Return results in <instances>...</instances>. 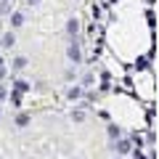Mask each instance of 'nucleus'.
Wrapping results in <instances>:
<instances>
[{"mask_svg": "<svg viewBox=\"0 0 159 159\" xmlns=\"http://www.w3.org/2000/svg\"><path fill=\"white\" fill-rule=\"evenodd\" d=\"M69 58H72V61H80V48H77V43L69 45Z\"/></svg>", "mask_w": 159, "mask_h": 159, "instance_id": "obj_1", "label": "nucleus"}, {"mask_svg": "<svg viewBox=\"0 0 159 159\" xmlns=\"http://www.w3.org/2000/svg\"><path fill=\"white\" fill-rule=\"evenodd\" d=\"M11 24H13V27H21V24H24V16H21V13H13V16H11Z\"/></svg>", "mask_w": 159, "mask_h": 159, "instance_id": "obj_2", "label": "nucleus"}, {"mask_svg": "<svg viewBox=\"0 0 159 159\" xmlns=\"http://www.w3.org/2000/svg\"><path fill=\"white\" fill-rule=\"evenodd\" d=\"M117 151H119V154H127V151H130V143H127V141H119V148H117Z\"/></svg>", "mask_w": 159, "mask_h": 159, "instance_id": "obj_3", "label": "nucleus"}, {"mask_svg": "<svg viewBox=\"0 0 159 159\" xmlns=\"http://www.w3.org/2000/svg\"><path fill=\"white\" fill-rule=\"evenodd\" d=\"M16 90H19V93L29 90V82H24V80H19V82H16Z\"/></svg>", "mask_w": 159, "mask_h": 159, "instance_id": "obj_4", "label": "nucleus"}, {"mask_svg": "<svg viewBox=\"0 0 159 159\" xmlns=\"http://www.w3.org/2000/svg\"><path fill=\"white\" fill-rule=\"evenodd\" d=\"M13 66H16V69H24V66H27V58H16V61H13Z\"/></svg>", "mask_w": 159, "mask_h": 159, "instance_id": "obj_5", "label": "nucleus"}, {"mask_svg": "<svg viewBox=\"0 0 159 159\" xmlns=\"http://www.w3.org/2000/svg\"><path fill=\"white\" fill-rule=\"evenodd\" d=\"M13 43H16V40H13V34H6V37H3V45H13Z\"/></svg>", "mask_w": 159, "mask_h": 159, "instance_id": "obj_6", "label": "nucleus"}, {"mask_svg": "<svg viewBox=\"0 0 159 159\" xmlns=\"http://www.w3.org/2000/svg\"><path fill=\"white\" fill-rule=\"evenodd\" d=\"M80 93H82V90H80V88H69V98H77Z\"/></svg>", "mask_w": 159, "mask_h": 159, "instance_id": "obj_7", "label": "nucleus"}, {"mask_svg": "<svg viewBox=\"0 0 159 159\" xmlns=\"http://www.w3.org/2000/svg\"><path fill=\"white\" fill-rule=\"evenodd\" d=\"M66 29H69V34H74V32H77V21H74V19H72V21H69V27H66Z\"/></svg>", "mask_w": 159, "mask_h": 159, "instance_id": "obj_8", "label": "nucleus"}, {"mask_svg": "<svg viewBox=\"0 0 159 159\" xmlns=\"http://www.w3.org/2000/svg\"><path fill=\"white\" fill-rule=\"evenodd\" d=\"M109 135H111V138H117V135H119V127H114V125H111V127H109Z\"/></svg>", "mask_w": 159, "mask_h": 159, "instance_id": "obj_9", "label": "nucleus"}, {"mask_svg": "<svg viewBox=\"0 0 159 159\" xmlns=\"http://www.w3.org/2000/svg\"><path fill=\"white\" fill-rule=\"evenodd\" d=\"M135 159H146V157H143V154H141V151H138V154H135Z\"/></svg>", "mask_w": 159, "mask_h": 159, "instance_id": "obj_10", "label": "nucleus"}, {"mask_svg": "<svg viewBox=\"0 0 159 159\" xmlns=\"http://www.w3.org/2000/svg\"><path fill=\"white\" fill-rule=\"evenodd\" d=\"M0 98H6V90H3V88H0Z\"/></svg>", "mask_w": 159, "mask_h": 159, "instance_id": "obj_11", "label": "nucleus"}, {"mask_svg": "<svg viewBox=\"0 0 159 159\" xmlns=\"http://www.w3.org/2000/svg\"><path fill=\"white\" fill-rule=\"evenodd\" d=\"M27 3H32V6H34V3H40V0H27Z\"/></svg>", "mask_w": 159, "mask_h": 159, "instance_id": "obj_12", "label": "nucleus"}, {"mask_svg": "<svg viewBox=\"0 0 159 159\" xmlns=\"http://www.w3.org/2000/svg\"><path fill=\"white\" fill-rule=\"evenodd\" d=\"M0 64H3V61H0Z\"/></svg>", "mask_w": 159, "mask_h": 159, "instance_id": "obj_13", "label": "nucleus"}]
</instances>
